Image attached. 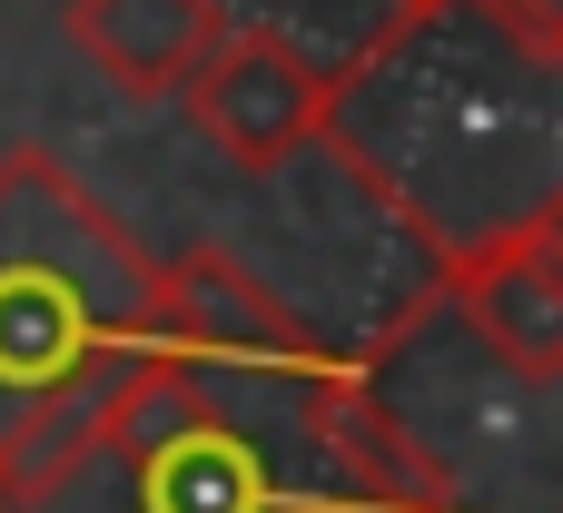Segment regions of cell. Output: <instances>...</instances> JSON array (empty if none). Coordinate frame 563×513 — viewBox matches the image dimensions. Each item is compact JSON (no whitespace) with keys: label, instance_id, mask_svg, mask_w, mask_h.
I'll return each mask as SVG.
<instances>
[{"label":"cell","instance_id":"7a4b0ae2","mask_svg":"<svg viewBox=\"0 0 563 513\" xmlns=\"http://www.w3.org/2000/svg\"><path fill=\"white\" fill-rule=\"evenodd\" d=\"M317 148L426 257H455L563 208V59L525 49L485 0L406 10L327 69Z\"/></svg>","mask_w":563,"mask_h":513},{"label":"cell","instance_id":"52a82bcc","mask_svg":"<svg viewBox=\"0 0 563 513\" xmlns=\"http://www.w3.org/2000/svg\"><path fill=\"white\" fill-rule=\"evenodd\" d=\"M485 10H495L525 49H554V59H563V0H485Z\"/></svg>","mask_w":563,"mask_h":513},{"label":"cell","instance_id":"ba28073f","mask_svg":"<svg viewBox=\"0 0 563 513\" xmlns=\"http://www.w3.org/2000/svg\"><path fill=\"white\" fill-rule=\"evenodd\" d=\"M406 10H435V0H386V20H406Z\"/></svg>","mask_w":563,"mask_h":513},{"label":"cell","instance_id":"5b68a950","mask_svg":"<svg viewBox=\"0 0 563 513\" xmlns=\"http://www.w3.org/2000/svg\"><path fill=\"white\" fill-rule=\"evenodd\" d=\"M505 376L525 386H563V208L554 218H525L505 237H475L455 257H435V287H426Z\"/></svg>","mask_w":563,"mask_h":513},{"label":"cell","instance_id":"6da1fadb","mask_svg":"<svg viewBox=\"0 0 563 513\" xmlns=\"http://www.w3.org/2000/svg\"><path fill=\"white\" fill-rule=\"evenodd\" d=\"M0 513H465V494L247 257L188 247L158 346L0 484Z\"/></svg>","mask_w":563,"mask_h":513},{"label":"cell","instance_id":"3957f363","mask_svg":"<svg viewBox=\"0 0 563 513\" xmlns=\"http://www.w3.org/2000/svg\"><path fill=\"white\" fill-rule=\"evenodd\" d=\"M158 297L168 257H148L109 198H89L49 148L0 158V484L119 395L158 346Z\"/></svg>","mask_w":563,"mask_h":513},{"label":"cell","instance_id":"8992f818","mask_svg":"<svg viewBox=\"0 0 563 513\" xmlns=\"http://www.w3.org/2000/svg\"><path fill=\"white\" fill-rule=\"evenodd\" d=\"M59 30H69V49H79L109 89H129V99H178V79H188L198 49L228 30V10H218V0H69Z\"/></svg>","mask_w":563,"mask_h":513},{"label":"cell","instance_id":"277c9868","mask_svg":"<svg viewBox=\"0 0 563 513\" xmlns=\"http://www.w3.org/2000/svg\"><path fill=\"white\" fill-rule=\"evenodd\" d=\"M178 109H188V129H198L228 168L277 178V168L307 158L317 129H327V59L297 49L287 30L228 20V30L198 49V69L178 79Z\"/></svg>","mask_w":563,"mask_h":513}]
</instances>
